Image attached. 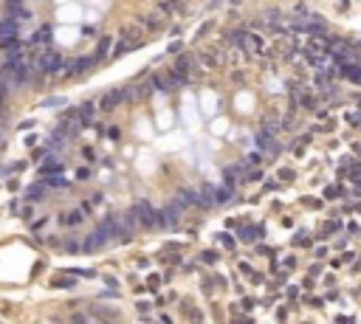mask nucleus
I'll list each match as a JSON object with an SVG mask.
<instances>
[{"instance_id": "f257e3e1", "label": "nucleus", "mask_w": 361, "mask_h": 324, "mask_svg": "<svg viewBox=\"0 0 361 324\" xmlns=\"http://www.w3.org/2000/svg\"><path fill=\"white\" fill-rule=\"evenodd\" d=\"M339 197H350V192L344 189V184H342V181H339V184L324 186V192H322V200H339Z\"/></svg>"}, {"instance_id": "f03ea898", "label": "nucleus", "mask_w": 361, "mask_h": 324, "mask_svg": "<svg viewBox=\"0 0 361 324\" xmlns=\"http://www.w3.org/2000/svg\"><path fill=\"white\" fill-rule=\"evenodd\" d=\"M342 122H344V124H347V127H350V130H353V133H361V113H358V110H355V107H353V110H344V116H342Z\"/></svg>"}, {"instance_id": "7ed1b4c3", "label": "nucleus", "mask_w": 361, "mask_h": 324, "mask_svg": "<svg viewBox=\"0 0 361 324\" xmlns=\"http://www.w3.org/2000/svg\"><path fill=\"white\" fill-rule=\"evenodd\" d=\"M342 228H344V223L333 217V220H327V223H324V237H327V234H333V231H342Z\"/></svg>"}, {"instance_id": "20e7f679", "label": "nucleus", "mask_w": 361, "mask_h": 324, "mask_svg": "<svg viewBox=\"0 0 361 324\" xmlns=\"http://www.w3.org/2000/svg\"><path fill=\"white\" fill-rule=\"evenodd\" d=\"M353 6H355L353 0H339V3H336V12H339V14H344V17H347V14L353 12Z\"/></svg>"}, {"instance_id": "39448f33", "label": "nucleus", "mask_w": 361, "mask_h": 324, "mask_svg": "<svg viewBox=\"0 0 361 324\" xmlns=\"http://www.w3.org/2000/svg\"><path fill=\"white\" fill-rule=\"evenodd\" d=\"M276 178H280V181H294L296 172L291 169V166H285V169H276Z\"/></svg>"}, {"instance_id": "423d86ee", "label": "nucleus", "mask_w": 361, "mask_h": 324, "mask_svg": "<svg viewBox=\"0 0 361 324\" xmlns=\"http://www.w3.org/2000/svg\"><path fill=\"white\" fill-rule=\"evenodd\" d=\"M316 257H319V259L327 257V245H319V248H316Z\"/></svg>"}, {"instance_id": "0eeeda50", "label": "nucleus", "mask_w": 361, "mask_h": 324, "mask_svg": "<svg viewBox=\"0 0 361 324\" xmlns=\"http://www.w3.org/2000/svg\"><path fill=\"white\" fill-rule=\"evenodd\" d=\"M319 274H322V265H319V262L311 265V276H319Z\"/></svg>"}, {"instance_id": "6e6552de", "label": "nucleus", "mask_w": 361, "mask_h": 324, "mask_svg": "<svg viewBox=\"0 0 361 324\" xmlns=\"http://www.w3.org/2000/svg\"><path fill=\"white\" fill-rule=\"evenodd\" d=\"M355 110H358V113H361V107H355Z\"/></svg>"}]
</instances>
